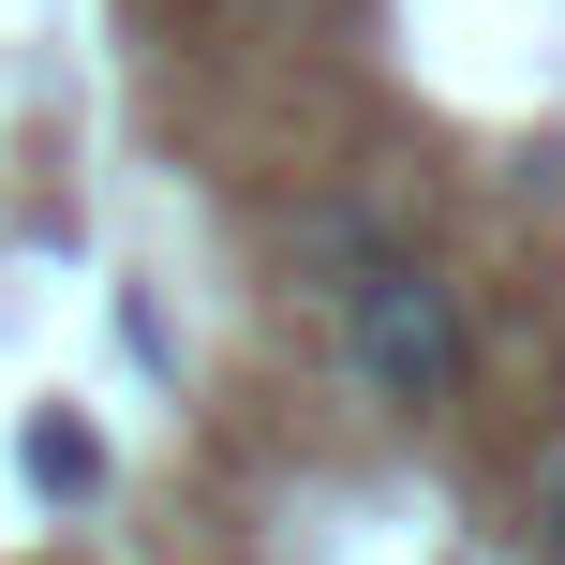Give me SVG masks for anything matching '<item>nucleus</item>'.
Returning a JSON list of instances; mask_svg holds the SVG:
<instances>
[{"label": "nucleus", "instance_id": "20e7f679", "mask_svg": "<svg viewBox=\"0 0 565 565\" xmlns=\"http://www.w3.org/2000/svg\"><path fill=\"white\" fill-rule=\"evenodd\" d=\"M536 551L565 565V447H551V477H536Z\"/></svg>", "mask_w": 565, "mask_h": 565}, {"label": "nucleus", "instance_id": "f03ea898", "mask_svg": "<svg viewBox=\"0 0 565 565\" xmlns=\"http://www.w3.org/2000/svg\"><path fill=\"white\" fill-rule=\"evenodd\" d=\"M372 254H402V209H372V194H342V209H298V268L328 282V298H342V282H358Z\"/></svg>", "mask_w": 565, "mask_h": 565}, {"label": "nucleus", "instance_id": "7ed1b4c3", "mask_svg": "<svg viewBox=\"0 0 565 565\" xmlns=\"http://www.w3.org/2000/svg\"><path fill=\"white\" fill-rule=\"evenodd\" d=\"M15 461H30L45 491H89V477H105V431H89V417H30V431H15Z\"/></svg>", "mask_w": 565, "mask_h": 565}, {"label": "nucleus", "instance_id": "f257e3e1", "mask_svg": "<svg viewBox=\"0 0 565 565\" xmlns=\"http://www.w3.org/2000/svg\"><path fill=\"white\" fill-rule=\"evenodd\" d=\"M328 312H342V387H358L372 417H402V431L461 417V387H477V312H461V282L431 268L417 238L372 254Z\"/></svg>", "mask_w": 565, "mask_h": 565}]
</instances>
